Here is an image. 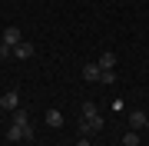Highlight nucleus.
Returning a JSON list of instances; mask_svg holds the SVG:
<instances>
[{"mask_svg": "<svg viewBox=\"0 0 149 146\" xmlns=\"http://www.w3.org/2000/svg\"><path fill=\"white\" fill-rule=\"evenodd\" d=\"M146 126H149V116L143 113V110H133V113H129V130H146Z\"/></svg>", "mask_w": 149, "mask_h": 146, "instance_id": "nucleus-4", "label": "nucleus"}, {"mask_svg": "<svg viewBox=\"0 0 149 146\" xmlns=\"http://www.w3.org/2000/svg\"><path fill=\"white\" fill-rule=\"evenodd\" d=\"M0 110H10V113H17V110H20V93H17V90H7L3 96H0Z\"/></svg>", "mask_w": 149, "mask_h": 146, "instance_id": "nucleus-3", "label": "nucleus"}, {"mask_svg": "<svg viewBox=\"0 0 149 146\" xmlns=\"http://www.w3.org/2000/svg\"><path fill=\"white\" fill-rule=\"evenodd\" d=\"M20 40H23V37H20V30H17V27H7V30H3V43H7V47H17Z\"/></svg>", "mask_w": 149, "mask_h": 146, "instance_id": "nucleus-8", "label": "nucleus"}, {"mask_svg": "<svg viewBox=\"0 0 149 146\" xmlns=\"http://www.w3.org/2000/svg\"><path fill=\"white\" fill-rule=\"evenodd\" d=\"M96 63H100V70H116V53H113V50H103Z\"/></svg>", "mask_w": 149, "mask_h": 146, "instance_id": "nucleus-5", "label": "nucleus"}, {"mask_svg": "<svg viewBox=\"0 0 149 146\" xmlns=\"http://www.w3.org/2000/svg\"><path fill=\"white\" fill-rule=\"evenodd\" d=\"M123 146H139V133H136V130L123 133Z\"/></svg>", "mask_w": 149, "mask_h": 146, "instance_id": "nucleus-10", "label": "nucleus"}, {"mask_svg": "<svg viewBox=\"0 0 149 146\" xmlns=\"http://www.w3.org/2000/svg\"><path fill=\"white\" fill-rule=\"evenodd\" d=\"M13 53V47H7V43H0V57H10Z\"/></svg>", "mask_w": 149, "mask_h": 146, "instance_id": "nucleus-13", "label": "nucleus"}, {"mask_svg": "<svg viewBox=\"0 0 149 146\" xmlns=\"http://www.w3.org/2000/svg\"><path fill=\"white\" fill-rule=\"evenodd\" d=\"M30 136H33V126H30L27 110H17V113H13V123H10V130H7V140L17 143V140H30Z\"/></svg>", "mask_w": 149, "mask_h": 146, "instance_id": "nucleus-1", "label": "nucleus"}, {"mask_svg": "<svg viewBox=\"0 0 149 146\" xmlns=\"http://www.w3.org/2000/svg\"><path fill=\"white\" fill-rule=\"evenodd\" d=\"M100 73H103L100 63H86V66H83V80H86V83H96V80H100Z\"/></svg>", "mask_w": 149, "mask_h": 146, "instance_id": "nucleus-7", "label": "nucleus"}, {"mask_svg": "<svg viewBox=\"0 0 149 146\" xmlns=\"http://www.w3.org/2000/svg\"><path fill=\"white\" fill-rule=\"evenodd\" d=\"M76 130H80L83 136H93V133H100V130H103V116H80Z\"/></svg>", "mask_w": 149, "mask_h": 146, "instance_id": "nucleus-2", "label": "nucleus"}, {"mask_svg": "<svg viewBox=\"0 0 149 146\" xmlns=\"http://www.w3.org/2000/svg\"><path fill=\"white\" fill-rule=\"evenodd\" d=\"M13 57H17V60H30V57H33V43H27V40H20V43L13 47Z\"/></svg>", "mask_w": 149, "mask_h": 146, "instance_id": "nucleus-6", "label": "nucleus"}, {"mask_svg": "<svg viewBox=\"0 0 149 146\" xmlns=\"http://www.w3.org/2000/svg\"><path fill=\"white\" fill-rule=\"evenodd\" d=\"M80 116H100V110H96L93 103H83V110H80Z\"/></svg>", "mask_w": 149, "mask_h": 146, "instance_id": "nucleus-12", "label": "nucleus"}, {"mask_svg": "<svg viewBox=\"0 0 149 146\" xmlns=\"http://www.w3.org/2000/svg\"><path fill=\"white\" fill-rule=\"evenodd\" d=\"M76 146H93V143H90V136H83V140H80V143H76Z\"/></svg>", "mask_w": 149, "mask_h": 146, "instance_id": "nucleus-14", "label": "nucleus"}, {"mask_svg": "<svg viewBox=\"0 0 149 146\" xmlns=\"http://www.w3.org/2000/svg\"><path fill=\"white\" fill-rule=\"evenodd\" d=\"M100 83H106V87H113V83H116V73H113V70H103V73H100Z\"/></svg>", "mask_w": 149, "mask_h": 146, "instance_id": "nucleus-11", "label": "nucleus"}, {"mask_svg": "<svg viewBox=\"0 0 149 146\" xmlns=\"http://www.w3.org/2000/svg\"><path fill=\"white\" fill-rule=\"evenodd\" d=\"M47 126L50 130H60V126H63V113H60V110H50L47 113Z\"/></svg>", "mask_w": 149, "mask_h": 146, "instance_id": "nucleus-9", "label": "nucleus"}]
</instances>
